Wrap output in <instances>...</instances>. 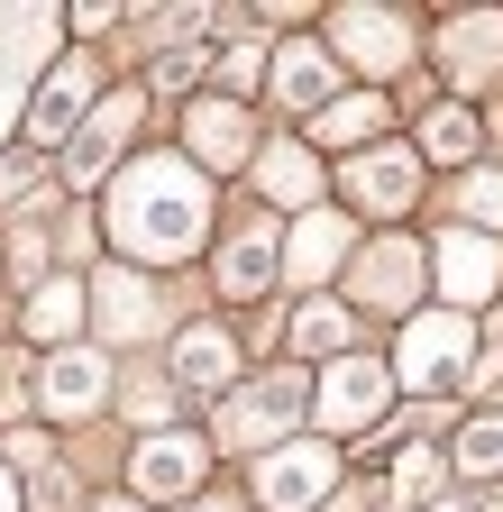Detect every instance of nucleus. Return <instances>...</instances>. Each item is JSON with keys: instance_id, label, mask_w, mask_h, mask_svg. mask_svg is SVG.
Returning <instances> with one entry per match:
<instances>
[{"instance_id": "obj_18", "label": "nucleus", "mask_w": 503, "mask_h": 512, "mask_svg": "<svg viewBox=\"0 0 503 512\" xmlns=\"http://www.w3.org/2000/svg\"><path fill=\"white\" fill-rule=\"evenodd\" d=\"M193 156L202 165H238L247 156V110L238 101H202L193 110Z\"/></svg>"}, {"instance_id": "obj_31", "label": "nucleus", "mask_w": 503, "mask_h": 512, "mask_svg": "<svg viewBox=\"0 0 503 512\" xmlns=\"http://www.w3.org/2000/svg\"><path fill=\"white\" fill-rule=\"evenodd\" d=\"M202 512H220V503H202Z\"/></svg>"}, {"instance_id": "obj_13", "label": "nucleus", "mask_w": 503, "mask_h": 512, "mask_svg": "<svg viewBox=\"0 0 503 512\" xmlns=\"http://www.w3.org/2000/svg\"><path fill=\"white\" fill-rule=\"evenodd\" d=\"M101 394H110V366H101L92 348H65V357L46 366V403H55V412H92Z\"/></svg>"}, {"instance_id": "obj_5", "label": "nucleus", "mask_w": 503, "mask_h": 512, "mask_svg": "<svg viewBox=\"0 0 503 512\" xmlns=\"http://www.w3.org/2000/svg\"><path fill=\"white\" fill-rule=\"evenodd\" d=\"M129 476H138V494H193V485H202V439H193V430H156V439H138Z\"/></svg>"}, {"instance_id": "obj_20", "label": "nucleus", "mask_w": 503, "mask_h": 512, "mask_svg": "<svg viewBox=\"0 0 503 512\" xmlns=\"http://www.w3.org/2000/svg\"><path fill=\"white\" fill-rule=\"evenodd\" d=\"M266 275H275V247H266V229H238V238L220 247V284H229V293H257Z\"/></svg>"}, {"instance_id": "obj_30", "label": "nucleus", "mask_w": 503, "mask_h": 512, "mask_svg": "<svg viewBox=\"0 0 503 512\" xmlns=\"http://www.w3.org/2000/svg\"><path fill=\"white\" fill-rule=\"evenodd\" d=\"M101 512H138V503H101Z\"/></svg>"}, {"instance_id": "obj_11", "label": "nucleus", "mask_w": 503, "mask_h": 512, "mask_svg": "<svg viewBox=\"0 0 503 512\" xmlns=\"http://www.w3.org/2000/svg\"><path fill=\"white\" fill-rule=\"evenodd\" d=\"M83 92H92V64H55V74L37 83V101H28V138H65Z\"/></svg>"}, {"instance_id": "obj_9", "label": "nucleus", "mask_w": 503, "mask_h": 512, "mask_svg": "<svg viewBox=\"0 0 503 512\" xmlns=\"http://www.w3.org/2000/svg\"><path fill=\"white\" fill-rule=\"evenodd\" d=\"M439 55H449L458 83H485L503 64V10H476V19H449V37H439Z\"/></svg>"}, {"instance_id": "obj_32", "label": "nucleus", "mask_w": 503, "mask_h": 512, "mask_svg": "<svg viewBox=\"0 0 503 512\" xmlns=\"http://www.w3.org/2000/svg\"><path fill=\"white\" fill-rule=\"evenodd\" d=\"M385 512H403V503H385Z\"/></svg>"}, {"instance_id": "obj_26", "label": "nucleus", "mask_w": 503, "mask_h": 512, "mask_svg": "<svg viewBox=\"0 0 503 512\" xmlns=\"http://www.w3.org/2000/svg\"><path fill=\"white\" fill-rule=\"evenodd\" d=\"M430 156H476V119L467 110H430Z\"/></svg>"}, {"instance_id": "obj_21", "label": "nucleus", "mask_w": 503, "mask_h": 512, "mask_svg": "<svg viewBox=\"0 0 503 512\" xmlns=\"http://www.w3.org/2000/svg\"><path fill=\"white\" fill-rule=\"evenodd\" d=\"M375 119H385V92H357V101H330L321 119H311V138H321V147H348V138H366Z\"/></svg>"}, {"instance_id": "obj_14", "label": "nucleus", "mask_w": 503, "mask_h": 512, "mask_svg": "<svg viewBox=\"0 0 503 512\" xmlns=\"http://www.w3.org/2000/svg\"><path fill=\"white\" fill-rule=\"evenodd\" d=\"M330 83H339V74H330V55H321V46H284V55H275V101L321 110V101H330Z\"/></svg>"}, {"instance_id": "obj_10", "label": "nucleus", "mask_w": 503, "mask_h": 512, "mask_svg": "<svg viewBox=\"0 0 503 512\" xmlns=\"http://www.w3.org/2000/svg\"><path fill=\"white\" fill-rule=\"evenodd\" d=\"M129 128H138V92H110L101 101V119L83 128V138H74V183H92V174H110V156H119V138H129Z\"/></svg>"}, {"instance_id": "obj_4", "label": "nucleus", "mask_w": 503, "mask_h": 512, "mask_svg": "<svg viewBox=\"0 0 503 512\" xmlns=\"http://www.w3.org/2000/svg\"><path fill=\"white\" fill-rule=\"evenodd\" d=\"M302 403H311V384H302V375H257L247 394L220 403V439H275Z\"/></svg>"}, {"instance_id": "obj_22", "label": "nucleus", "mask_w": 503, "mask_h": 512, "mask_svg": "<svg viewBox=\"0 0 503 512\" xmlns=\"http://www.w3.org/2000/svg\"><path fill=\"white\" fill-rule=\"evenodd\" d=\"M266 192H275V202H311V192H321V165H311L302 147H266Z\"/></svg>"}, {"instance_id": "obj_19", "label": "nucleus", "mask_w": 503, "mask_h": 512, "mask_svg": "<svg viewBox=\"0 0 503 512\" xmlns=\"http://www.w3.org/2000/svg\"><path fill=\"white\" fill-rule=\"evenodd\" d=\"M412 284H421V256H412L403 238H385V247L357 266V293H366V302H412Z\"/></svg>"}, {"instance_id": "obj_24", "label": "nucleus", "mask_w": 503, "mask_h": 512, "mask_svg": "<svg viewBox=\"0 0 503 512\" xmlns=\"http://www.w3.org/2000/svg\"><path fill=\"white\" fill-rule=\"evenodd\" d=\"M458 476H503V412L458 430Z\"/></svg>"}, {"instance_id": "obj_7", "label": "nucleus", "mask_w": 503, "mask_h": 512, "mask_svg": "<svg viewBox=\"0 0 503 512\" xmlns=\"http://www.w3.org/2000/svg\"><path fill=\"white\" fill-rule=\"evenodd\" d=\"M348 192L366 211H403L412 192H421V165H412V147H366L357 165H348Z\"/></svg>"}, {"instance_id": "obj_1", "label": "nucleus", "mask_w": 503, "mask_h": 512, "mask_svg": "<svg viewBox=\"0 0 503 512\" xmlns=\"http://www.w3.org/2000/svg\"><path fill=\"white\" fill-rule=\"evenodd\" d=\"M211 220V192L202 174L183 165V156H138L129 174H119V202H110V229L129 256H147V266H174V256H193Z\"/></svg>"}, {"instance_id": "obj_23", "label": "nucleus", "mask_w": 503, "mask_h": 512, "mask_svg": "<svg viewBox=\"0 0 503 512\" xmlns=\"http://www.w3.org/2000/svg\"><path fill=\"white\" fill-rule=\"evenodd\" d=\"M19 320H28L37 339H65L74 320H83V284H46V293H37V302H28Z\"/></svg>"}, {"instance_id": "obj_8", "label": "nucleus", "mask_w": 503, "mask_h": 512, "mask_svg": "<svg viewBox=\"0 0 503 512\" xmlns=\"http://www.w3.org/2000/svg\"><path fill=\"white\" fill-rule=\"evenodd\" d=\"M339 46L366 64V74H394V64L412 55V28H403V10H339Z\"/></svg>"}, {"instance_id": "obj_6", "label": "nucleus", "mask_w": 503, "mask_h": 512, "mask_svg": "<svg viewBox=\"0 0 503 512\" xmlns=\"http://www.w3.org/2000/svg\"><path fill=\"white\" fill-rule=\"evenodd\" d=\"M385 412V366L375 357H339L330 375H321V421L330 430H357V421H375Z\"/></svg>"}, {"instance_id": "obj_25", "label": "nucleus", "mask_w": 503, "mask_h": 512, "mask_svg": "<svg viewBox=\"0 0 503 512\" xmlns=\"http://www.w3.org/2000/svg\"><path fill=\"white\" fill-rule=\"evenodd\" d=\"M348 339V311L339 302H302L293 311V348H339Z\"/></svg>"}, {"instance_id": "obj_27", "label": "nucleus", "mask_w": 503, "mask_h": 512, "mask_svg": "<svg viewBox=\"0 0 503 512\" xmlns=\"http://www.w3.org/2000/svg\"><path fill=\"white\" fill-rule=\"evenodd\" d=\"M458 202H467L476 220H503V174H467V183H458Z\"/></svg>"}, {"instance_id": "obj_16", "label": "nucleus", "mask_w": 503, "mask_h": 512, "mask_svg": "<svg viewBox=\"0 0 503 512\" xmlns=\"http://www.w3.org/2000/svg\"><path fill=\"white\" fill-rule=\"evenodd\" d=\"M92 302H101V330H110V339H147V330H156V302H147L138 275H101Z\"/></svg>"}, {"instance_id": "obj_3", "label": "nucleus", "mask_w": 503, "mask_h": 512, "mask_svg": "<svg viewBox=\"0 0 503 512\" xmlns=\"http://www.w3.org/2000/svg\"><path fill=\"white\" fill-rule=\"evenodd\" d=\"M330 485H339L330 439H284L275 458H257V503H266V512H311Z\"/></svg>"}, {"instance_id": "obj_15", "label": "nucleus", "mask_w": 503, "mask_h": 512, "mask_svg": "<svg viewBox=\"0 0 503 512\" xmlns=\"http://www.w3.org/2000/svg\"><path fill=\"white\" fill-rule=\"evenodd\" d=\"M348 256V220H330V211H302V229H293V247H284V266L311 284V275H330Z\"/></svg>"}, {"instance_id": "obj_28", "label": "nucleus", "mask_w": 503, "mask_h": 512, "mask_svg": "<svg viewBox=\"0 0 503 512\" xmlns=\"http://www.w3.org/2000/svg\"><path fill=\"white\" fill-rule=\"evenodd\" d=\"M439 485V448H412V458H403V494H430Z\"/></svg>"}, {"instance_id": "obj_17", "label": "nucleus", "mask_w": 503, "mask_h": 512, "mask_svg": "<svg viewBox=\"0 0 503 512\" xmlns=\"http://www.w3.org/2000/svg\"><path fill=\"white\" fill-rule=\"evenodd\" d=\"M229 366H238V348H229L220 330H183V339H174V375L193 384V394H220Z\"/></svg>"}, {"instance_id": "obj_12", "label": "nucleus", "mask_w": 503, "mask_h": 512, "mask_svg": "<svg viewBox=\"0 0 503 512\" xmlns=\"http://www.w3.org/2000/svg\"><path fill=\"white\" fill-rule=\"evenodd\" d=\"M439 275H449L458 311H476V302L494 293V247H485V238H467V229H449V238H439Z\"/></svg>"}, {"instance_id": "obj_2", "label": "nucleus", "mask_w": 503, "mask_h": 512, "mask_svg": "<svg viewBox=\"0 0 503 512\" xmlns=\"http://www.w3.org/2000/svg\"><path fill=\"white\" fill-rule=\"evenodd\" d=\"M467 311H421L412 330H403V348H394V384H412V394H439L458 366H467Z\"/></svg>"}, {"instance_id": "obj_29", "label": "nucleus", "mask_w": 503, "mask_h": 512, "mask_svg": "<svg viewBox=\"0 0 503 512\" xmlns=\"http://www.w3.org/2000/svg\"><path fill=\"white\" fill-rule=\"evenodd\" d=\"M0 512H19V485H10V467H0Z\"/></svg>"}]
</instances>
